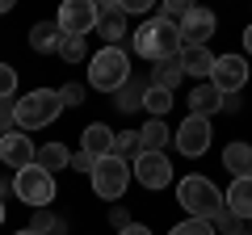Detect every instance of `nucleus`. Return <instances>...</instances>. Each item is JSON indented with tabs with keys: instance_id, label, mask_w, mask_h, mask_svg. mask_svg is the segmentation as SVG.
Listing matches in <instances>:
<instances>
[{
	"instance_id": "nucleus-1",
	"label": "nucleus",
	"mask_w": 252,
	"mask_h": 235,
	"mask_svg": "<svg viewBox=\"0 0 252 235\" xmlns=\"http://www.w3.org/2000/svg\"><path fill=\"white\" fill-rule=\"evenodd\" d=\"M59 109H63L59 88H34L21 101H13V126L26 130V135L30 130H42V126H51L55 118H59Z\"/></svg>"
},
{
	"instance_id": "nucleus-2",
	"label": "nucleus",
	"mask_w": 252,
	"mask_h": 235,
	"mask_svg": "<svg viewBox=\"0 0 252 235\" xmlns=\"http://www.w3.org/2000/svg\"><path fill=\"white\" fill-rule=\"evenodd\" d=\"M135 51L143 55V59H168V55H181V29H177V21H168V17H152V21H143V26L135 29Z\"/></svg>"
},
{
	"instance_id": "nucleus-3",
	"label": "nucleus",
	"mask_w": 252,
	"mask_h": 235,
	"mask_svg": "<svg viewBox=\"0 0 252 235\" xmlns=\"http://www.w3.org/2000/svg\"><path fill=\"white\" fill-rule=\"evenodd\" d=\"M130 55L122 51V46H101L97 55H93L89 63V84L97 92H118L126 80H130Z\"/></svg>"
},
{
	"instance_id": "nucleus-4",
	"label": "nucleus",
	"mask_w": 252,
	"mask_h": 235,
	"mask_svg": "<svg viewBox=\"0 0 252 235\" xmlns=\"http://www.w3.org/2000/svg\"><path fill=\"white\" fill-rule=\"evenodd\" d=\"M177 202L185 206L189 218H215L219 210L227 206L223 193H219V185L206 181V176H185V181H177Z\"/></svg>"
},
{
	"instance_id": "nucleus-5",
	"label": "nucleus",
	"mask_w": 252,
	"mask_h": 235,
	"mask_svg": "<svg viewBox=\"0 0 252 235\" xmlns=\"http://www.w3.org/2000/svg\"><path fill=\"white\" fill-rule=\"evenodd\" d=\"M13 193H17V202H26L30 210H46L55 202V172L38 168V164L17 168L13 172Z\"/></svg>"
},
{
	"instance_id": "nucleus-6",
	"label": "nucleus",
	"mask_w": 252,
	"mask_h": 235,
	"mask_svg": "<svg viewBox=\"0 0 252 235\" xmlns=\"http://www.w3.org/2000/svg\"><path fill=\"white\" fill-rule=\"evenodd\" d=\"M93 193L97 198H105V202H118V198H126V185H130V164L122 160V155H101L97 164H93Z\"/></svg>"
},
{
	"instance_id": "nucleus-7",
	"label": "nucleus",
	"mask_w": 252,
	"mask_h": 235,
	"mask_svg": "<svg viewBox=\"0 0 252 235\" xmlns=\"http://www.w3.org/2000/svg\"><path fill=\"white\" fill-rule=\"evenodd\" d=\"M130 176L143 189H164V185H172V164L164 151H139L135 164H130Z\"/></svg>"
},
{
	"instance_id": "nucleus-8",
	"label": "nucleus",
	"mask_w": 252,
	"mask_h": 235,
	"mask_svg": "<svg viewBox=\"0 0 252 235\" xmlns=\"http://www.w3.org/2000/svg\"><path fill=\"white\" fill-rule=\"evenodd\" d=\"M172 143L181 147V155H206L210 151V118H198V114H189L185 122H181L177 130H172Z\"/></svg>"
},
{
	"instance_id": "nucleus-9",
	"label": "nucleus",
	"mask_w": 252,
	"mask_h": 235,
	"mask_svg": "<svg viewBox=\"0 0 252 235\" xmlns=\"http://www.w3.org/2000/svg\"><path fill=\"white\" fill-rule=\"evenodd\" d=\"M210 84H215L223 97L240 92L248 84V59L244 55H215V72H210Z\"/></svg>"
},
{
	"instance_id": "nucleus-10",
	"label": "nucleus",
	"mask_w": 252,
	"mask_h": 235,
	"mask_svg": "<svg viewBox=\"0 0 252 235\" xmlns=\"http://www.w3.org/2000/svg\"><path fill=\"white\" fill-rule=\"evenodd\" d=\"M177 29H181V46H206L210 38H215V29H219V17L210 9H202V4H193V9L177 21Z\"/></svg>"
},
{
	"instance_id": "nucleus-11",
	"label": "nucleus",
	"mask_w": 252,
	"mask_h": 235,
	"mask_svg": "<svg viewBox=\"0 0 252 235\" xmlns=\"http://www.w3.org/2000/svg\"><path fill=\"white\" fill-rule=\"evenodd\" d=\"M59 29L63 34H93L97 29V0H63L59 4Z\"/></svg>"
},
{
	"instance_id": "nucleus-12",
	"label": "nucleus",
	"mask_w": 252,
	"mask_h": 235,
	"mask_svg": "<svg viewBox=\"0 0 252 235\" xmlns=\"http://www.w3.org/2000/svg\"><path fill=\"white\" fill-rule=\"evenodd\" d=\"M34 155H38V147L30 143L26 130H9V135H0V160L9 164L13 172H17V168H30Z\"/></svg>"
},
{
	"instance_id": "nucleus-13",
	"label": "nucleus",
	"mask_w": 252,
	"mask_h": 235,
	"mask_svg": "<svg viewBox=\"0 0 252 235\" xmlns=\"http://www.w3.org/2000/svg\"><path fill=\"white\" fill-rule=\"evenodd\" d=\"M181 67H185V76L210 80V72H215V55H210V46H181Z\"/></svg>"
},
{
	"instance_id": "nucleus-14",
	"label": "nucleus",
	"mask_w": 252,
	"mask_h": 235,
	"mask_svg": "<svg viewBox=\"0 0 252 235\" xmlns=\"http://www.w3.org/2000/svg\"><path fill=\"white\" fill-rule=\"evenodd\" d=\"M223 202L235 218H252V176H231V189Z\"/></svg>"
},
{
	"instance_id": "nucleus-15",
	"label": "nucleus",
	"mask_w": 252,
	"mask_h": 235,
	"mask_svg": "<svg viewBox=\"0 0 252 235\" xmlns=\"http://www.w3.org/2000/svg\"><path fill=\"white\" fill-rule=\"evenodd\" d=\"M223 109V92L215 88V84H193V92H189V114H198V118H210Z\"/></svg>"
},
{
	"instance_id": "nucleus-16",
	"label": "nucleus",
	"mask_w": 252,
	"mask_h": 235,
	"mask_svg": "<svg viewBox=\"0 0 252 235\" xmlns=\"http://www.w3.org/2000/svg\"><path fill=\"white\" fill-rule=\"evenodd\" d=\"M80 151H89L93 160H101V155L114 151V130L105 126V122H93V126H84V139H80Z\"/></svg>"
},
{
	"instance_id": "nucleus-17",
	"label": "nucleus",
	"mask_w": 252,
	"mask_h": 235,
	"mask_svg": "<svg viewBox=\"0 0 252 235\" xmlns=\"http://www.w3.org/2000/svg\"><path fill=\"white\" fill-rule=\"evenodd\" d=\"M59 42H63L59 21H38V26L30 29V46H34L38 55H55V51H59Z\"/></svg>"
},
{
	"instance_id": "nucleus-18",
	"label": "nucleus",
	"mask_w": 252,
	"mask_h": 235,
	"mask_svg": "<svg viewBox=\"0 0 252 235\" xmlns=\"http://www.w3.org/2000/svg\"><path fill=\"white\" fill-rule=\"evenodd\" d=\"M185 80V67H181V55H168V59H156L152 67V84H160V88H177V84Z\"/></svg>"
},
{
	"instance_id": "nucleus-19",
	"label": "nucleus",
	"mask_w": 252,
	"mask_h": 235,
	"mask_svg": "<svg viewBox=\"0 0 252 235\" xmlns=\"http://www.w3.org/2000/svg\"><path fill=\"white\" fill-rule=\"evenodd\" d=\"M223 168L231 176H252V147L248 143H227L223 147Z\"/></svg>"
},
{
	"instance_id": "nucleus-20",
	"label": "nucleus",
	"mask_w": 252,
	"mask_h": 235,
	"mask_svg": "<svg viewBox=\"0 0 252 235\" xmlns=\"http://www.w3.org/2000/svg\"><path fill=\"white\" fill-rule=\"evenodd\" d=\"M143 88H147V84L130 76V80H126L122 88L114 92V105H118V114H135V109H143Z\"/></svg>"
},
{
	"instance_id": "nucleus-21",
	"label": "nucleus",
	"mask_w": 252,
	"mask_h": 235,
	"mask_svg": "<svg viewBox=\"0 0 252 235\" xmlns=\"http://www.w3.org/2000/svg\"><path fill=\"white\" fill-rule=\"evenodd\" d=\"M97 34L105 38L109 46H118V42L126 38V13H122V9H114V13H101V17H97Z\"/></svg>"
},
{
	"instance_id": "nucleus-22",
	"label": "nucleus",
	"mask_w": 252,
	"mask_h": 235,
	"mask_svg": "<svg viewBox=\"0 0 252 235\" xmlns=\"http://www.w3.org/2000/svg\"><path fill=\"white\" fill-rule=\"evenodd\" d=\"M172 139V130L164 126V118H152L143 130H139V143H143V151H164V143Z\"/></svg>"
},
{
	"instance_id": "nucleus-23",
	"label": "nucleus",
	"mask_w": 252,
	"mask_h": 235,
	"mask_svg": "<svg viewBox=\"0 0 252 235\" xmlns=\"http://www.w3.org/2000/svg\"><path fill=\"white\" fill-rule=\"evenodd\" d=\"M34 164H38V168H46V172H55V168H67L72 155H67V147H63V143H42V147H38V155H34Z\"/></svg>"
},
{
	"instance_id": "nucleus-24",
	"label": "nucleus",
	"mask_w": 252,
	"mask_h": 235,
	"mask_svg": "<svg viewBox=\"0 0 252 235\" xmlns=\"http://www.w3.org/2000/svg\"><path fill=\"white\" fill-rule=\"evenodd\" d=\"M143 109H147L152 118H164V114L172 109V92L160 88V84H147V88H143Z\"/></svg>"
},
{
	"instance_id": "nucleus-25",
	"label": "nucleus",
	"mask_w": 252,
	"mask_h": 235,
	"mask_svg": "<svg viewBox=\"0 0 252 235\" xmlns=\"http://www.w3.org/2000/svg\"><path fill=\"white\" fill-rule=\"evenodd\" d=\"M84 55H89V46H84L80 34H63V42H59V59H67V63H84Z\"/></svg>"
},
{
	"instance_id": "nucleus-26",
	"label": "nucleus",
	"mask_w": 252,
	"mask_h": 235,
	"mask_svg": "<svg viewBox=\"0 0 252 235\" xmlns=\"http://www.w3.org/2000/svg\"><path fill=\"white\" fill-rule=\"evenodd\" d=\"M30 231H38V235H63L67 227H63V218H55L51 210H34V223H30Z\"/></svg>"
},
{
	"instance_id": "nucleus-27",
	"label": "nucleus",
	"mask_w": 252,
	"mask_h": 235,
	"mask_svg": "<svg viewBox=\"0 0 252 235\" xmlns=\"http://www.w3.org/2000/svg\"><path fill=\"white\" fill-rule=\"evenodd\" d=\"M139 151H143L139 130H122V135L114 130V155H122V160H126V155H139Z\"/></svg>"
},
{
	"instance_id": "nucleus-28",
	"label": "nucleus",
	"mask_w": 252,
	"mask_h": 235,
	"mask_svg": "<svg viewBox=\"0 0 252 235\" xmlns=\"http://www.w3.org/2000/svg\"><path fill=\"white\" fill-rule=\"evenodd\" d=\"M168 235H215V227H210V218H185V223H177Z\"/></svg>"
},
{
	"instance_id": "nucleus-29",
	"label": "nucleus",
	"mask_w": 252,
	"mask_h": 235,
	"mask_svg": "<svg viewBox=\"0 0 252 235\" xmlns=\"http://www.w3.org/2000/svg\"><path fill=\"white\" fill-rule=\"evenodd\" d=\"M189 9H193V0H160V17H168V21H181Z\"/></svg>"
},
{
	"instance_id": "nucleus-30",
	"label": "nucleus",
	"mask_w": 252,
	"mask_h": 235,
	"mask_svg": "<svg viewBox=\"0 0 252 235\" xmlns=\"http://www.w3.org/2000/svg\"><path fill=\"white\" fill-rule=\"evenodd\" d=\"M59 101H63V109L84 105V84H63V88H59Z\"/></svg>"
},
{
	"instance_id": "nucleus-31",
	"label": "nucleus",
	"mask_w": 252,
	"mask_h": 235,
	"mask_svg": "<svg viewBox=\"0 0 252 235\" xmlns=\"http://www.w3.org/2000/svg\"><path fill=\"white\" fill-rule=\"evenodd\" d=\"M13 92H17V72L9 63H0V101H9Z\"/></svg>"
},
{
	"instance_id": "nucleus-32",
	"label": "nucleus",
	"mask_w": 252,
	"mask_h": 235,
	"mask_svg": "<svg viewBox=\"0 0 252 235\" xmlns=\"http://www.w3.org/2000/svg\"><path fill=\"white\" fill-rule=\"evenodd\" d=\"M152 4L156 0H118V9H122L126 17H130V13H152Z\"/></svg>"
},
{
	"instance_id": "nucleus-33",
	"label": "nucleus",
	"mask_w": 252,
	"mask_h": 235,
	"mask_svg": "<svg viewBox=\"0 0 252 235\" xmlns=\"http://www.w3.org/2000/svg\"><path fill=\"white\" fill-rule=\"evenodd\" d=\"M9 130H17L13 126V101H0V135H9Z\"/></svg>"
},
{
	"instance_id": "nucleus-34",
	"label": "nucleus",
	"mask_w": 252,
	"mask_h": 235,
	"mask_svg": "<svg viewBox=\"0 0 252 235\" xmlns=\"http://www.w3.org/2000/svg\"><path fill=\"white\" fill-rule=\"evenodd\" d=\"M93 164H97V160H93L89 151H76V155H72V168H76V172H93Z\"/></svg>"
},
{
	"instance_id": "nucleus-35",
	"label": "nucleus",
	"mask_w": 252,
	"mask_h": 235,
	"mask_svg": "<svg viewBox=\"0 0 252 235\" xmlns=\"http://www.w3.org/2000/svg\"><path fill=\"white\" fill-rule=\"evenodd\" d=\"M109 223L122 231V227H126V210H122V206H114V210H109Z\"/></svg>"
},
{
	"instance_id": "nucleus-36",
	"label": "nucleus",
	"mask_w": 252,
	"mask_h": 235,
	"mask_svg": "<svg viewBox=\"0 0 252 235\" xmlns=\"http://www.w3.org/2000/svg\"><path fill=\"white\" fill-rule=\"evenodd\" d=\"M118 235H152V231H147L143 223H126V227H122V231H118Z\"/></svg>"
},
{
	"instance_id": "nucleus-37",
	"label": "nucleus",
	"mask_w": 252,
	"mask_h": 235,
	"mask_svg": "<svg viewBox=\"0 0 252 235\" xmlns=\"http://www.w3.org/2000/svg\"><path fill=\"white\" fill-rule=\"evenodd\" d=\"M118 9V0H97V17H101V13H114Z\"/></svg>"
},
{
	"instance_id": "nucleus-38",
	"label": "nucleus",
	"mask_w": 252,
	"mask_h": 235,
	"mask_svg": "<svg viewBox=\"0 0 252 235\" xmlns=\"http://www.w3.org/2000/svg\"><path fill=\"white\" fill-rule=\"evenodd\" d=\"M244 51H248V55H252V26H248V29H244Z\"/></svg>"
},
{
	"instance_id": "nucleus-39",
	"label": "nucleus",
	"mask_w": 252,
	"mask_h": 235,
	"mask_svg": "<svg viewBox=\"0 0 252 235\" xmlns=\"http://www.w3.org/2000/svg\"><path fill=\"white\" fill-rule=\"evenodd\" d=\"M227 235H252V231H248V227H240V223H235V231H227Z\"/></svg>"
},
{
	"instance_id": "nucleus-40",
	"label": "nucleus",
	"mask_w": 252,
	"mask_h": 235,
	"mask_svg": "<svg viewBox=\"0 0 252 235\" xmlns=\"http://www.w3.org/2000/svg\"><path fill=\"white\" fill-rule=\"evenodd\" d=\"M13 4H17V0H0V13H9V9H13Z\"/></svg>"
},
{
	"instance_id": "nucleus-41",
	"label": "nucleus",
	"mask_w": 252,
	"mask_h": 235,
	"mask_svg": "<svg viewBox=\"0 0 252 235\" xmlns=\"http://www.w3.org/2000/svg\"><path fill=\"white\" fill-rule=\"evenodd\" d=\"M9 189H13V185H9V181H4V176H0V198H4V193H9Z\"/></svg>"
},
{
	"instance_id": "nucleus-42",
	"label": "nucleus",
	"mask_w": 252,
	"mask_h": 235,
	"mask_svg": "<svg viewBox=\"0 0 252 235\" xmlns=\"http://www.w3.org/2000/svg\"><path fill=\"white\" fill-rule=\"evenodd\" d=\"M17 235H38V231H30V227H26V231H17Z\"/></svg>"
},
{
	"instance_id": "nucleus-43",
	"label": "nucleus",
	"mask_w": 252,
	"mask_h": 235,
	"mask_svg": "<svg viewBox=\"0 0 252 235\" xmlns=\"http://www.w3.org/2000/svg\"><path fill=\"white\" fill-rule=\"evenodd\" d=\"M0 223H4V202H0Z\"/></svg>"
}]
</instances>
